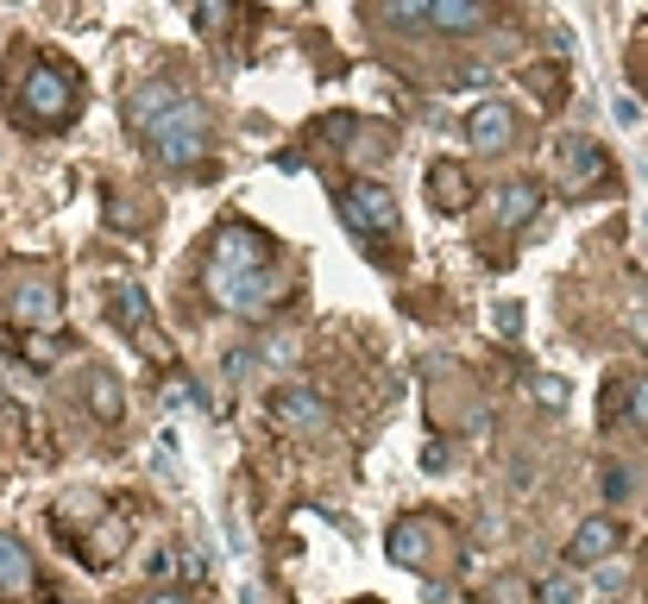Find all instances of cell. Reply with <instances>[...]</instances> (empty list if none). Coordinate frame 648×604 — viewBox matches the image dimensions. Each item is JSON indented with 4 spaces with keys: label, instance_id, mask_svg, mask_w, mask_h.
Wrapping results in <instances>:
<instances>
[{
    "label": "cell",
    "instance_id": "6da1fadb",
    "mask_svg": "<svg viewBox=\"0 0 648 604\" xmlns=\"http://www.w3.org/2000/svg\"><path fill=\"white\" fill-rule=\"evenodd\" d=\"M202 290L215 296L227 315H246V321H265V315L284 303V265H277V246L258 227L234 221L215 234V253L202 265Z\"/></svg>",
    "mask_w": 648,
    "mask_h": 604
},
{
    "label": "cell",
    "instance_id": "7a4b0ae2",
    "mask_svg": "<svg viewBox=\"0 0 648 604\" xmlns=\"http://www.w3.org/2000/svg\"><path fill=\"white\" fill-rule=\"evenodd\" d=\"M126 133L157 157V164H171V171H189L202 164L208 152V108H202L183 82H138L133 95H126Z\"/></svg>",
    "mask_w": 648,
    "mask_h": 604
},
{
    "label": "cell",
    "instance_id": "3957f363",
    "mask_svg": "<svg viewBox=\"0 0 648 604\" xmlns=\"http://www.w3.org/2000/svg\"><path fill=\"white\" fill-rule=\"evenodd\" d=\"M82 108V82L63 70V63L39 58L32 70L20 76V120L25 126H39V133H51V126H70Z\"/></svg>",
    "mask_w": 648,
    "mask_h": 604
},
{
    "label": "cell",
    "instance_id": "277c9868",
    "mask_svg": "<svg viewBox=\"0 0 648 604\" xmlns=\"http://www.w3.org/2000/svg\"><path fill=\"white\" fill-rule=\"evenodd\" d=\"M391 32H479L485 0H384Z\"/></svg>",
    "mask_w": 648,
    "mask_h": 604
},
{
    "label": "cell",
    "instance_id": "5b68a950",
    "mask_svg": "<svg viewBox=\"0 0 648 604\" xmlns=\"http://www.w3.org/2000/svg\"><path fill=\"white\" fill-rule=\"evenodd\" d=\"M340 221L353 227L359 239H384V234H397V202H391V190L384 183H347L340 190Z\"/></svg>",
    "mask_w": 648,
    "mask_h": 604
},
{
    "label": "cell",
    "instance_id": "8992f818",
    "mask_svg": "<svg viewBox=\"0 0 648 604\" xmlns=\"http://www.w3.org/2000/svg\"><path fill=\"white\" fill-rule=\"evenodd\" d=\"M7 315H13V328H32V334L58 328V315H63V303H58V284H51V277H44V272L20 277V284H13V303H7Z\"/></svg>",
    "mask_w": 648,
    "mask_h": 604
},
{
    "label": "cell",
    "instance_id": "52a82bcc",
    "mask_svg": "<svg viewBox=\"0 0 648 604\" xmlns=\"http://www.w3.org/2000/svg\"><path fill=\"white\" fill-rule=\"evenodd\" d=\"M271 416H277V429H290V434H321L328 429V403H321L315 390H302V385H277L271 390Z\"/></svg>",
    "mask_w": 648,
    "mask_h": 604
},
{
    "label": "cell",
    "instance_id": "ba28073f",
    "mask_svg": "<svg viewBox=\"0 0 648 604\" xmlns=\"http://www.w3.org/2000/svg\"><path fill=\"white\" fill-rule=\"evenodd\" d=\"M466 139H472V152H511V139H516L511 101H479L466 114Z\"/></svg>",
    "mask_w": 648,
    "mask_h": 604
},
{
    "label": "cell",
    "instance_id": "9c48e42d",
    "mask_svg": "<svg viewBox=\"0 0 648 604\" xmlns=\"http://www.w3.org/2000/svg\"><path fill=\"white\" fill-rule=\"evenodd\" d=\"M617 542H624V529L610 523V516H592L586 529H573V542H567V566H598L617 554Z\"/></svg>",
    "mask_w": 648,
    "mask_h": 604
},
{
    "label": "cell",
    "instance_id": "30bf717a",
    "mask_svg": "<svg viewBox=\"0 0 648 604\" xmlns=\"http://www.w3.org/2000/svg\"><path fill=\"white\" fill-rule=\"evenodd\" d=\"M32 585H39L32 547L20 535H0V598H32Z\"/></svg>",
    "mask_w": 648,
    "mask_h": 604
},
{
    "label": "cell",
    "instance_id": "8fae6325",
    "mask_svg": "<svg viewBox=\"0 0 648 604\" xmlns=\"http://www.w3.org/2000/svg\"><path fill=\"white\" fill-rule=\"evenodd\" d=\"M434 542H441V535H434L422 516H403V523L391 529V561L410 566V573H422V566H434Z\"/></svg>",
    "mask_w": 648,
    "mask_h": 604
},
{
    "label": "cell",
    "instance_id": "7c38bea8",
    "mask_svg": "<svg viewBox=\"0 0 648 604\" xmlns=\"http://www.w3.org/2000/svg\"><path fill=\"white\" fill-rule=\"evenodd\" d=\"M560 164H567V190H586V183H605L610 176L605 145H592V139H567L560 145Z\"/></svg>",
    "mask_w": 648,
    "mask_h": 604
},
{
    "label": "cell",
    "instance_id": "4fadbf2b",
    "mask_svg": "<svg viewBox=\"0 0 648 604\" xmlns=\"http://www.w3.org/2000/svg\"><path fill=\"white\" fill-rule=\"evenodd\" d=\"M107 303H114V321H120V328L152 340V303H145V290H138V284H114V290H107Z\"/></svg>",
    "mask_w": 648,
    "mask_h": 604
},
{
    "label": "cell",
    "instance_id": "5bb4252c",
    "mask_svg": "<svg viewBox=\"0 0 648 604\" xmlns=\"http://www.w3.org/2000/svg\"><path fill=\"white\" fill-rule=\"evenodd\" d=\"M497 227H523V221H535L542 215V190H535V183H511V190L497 195Z\"/></svg>",
    "mask_w": 648,
    "mask_h": 604
},
{
    "label": "cell",
    "instance_id": "9a60e30c",
    "mask_svg": "<svg viewBox=\"0 0 648 604\" xmlns=\"http://www.w3.org/2000/svg\"><path fill=\"white\" fill-rule=\"evenodd\" d=\"M429 195H441V208H466L472 202V183L460 164H434L429 171Z\"/></svg>",
    "mask_w": 648,
    "mask_h": 604
},
{
    "label": "cell",
    "instance_id": "2e32d148",
    "mask_svg": "<svg viewBox=\"0 0 648 604\" xmlns=\"http://www.w3.org/2000/svg\"><path fill=\"white\" fill-rule=\"evenodd\" d=\"M120 403H126V390H120L114 371H89V410H95L101 422H114Z\"/></svg>",
    "mask_w": 648,
    "mask_h": 604
},
{
    "label": "cell",
    "instance_id": "e0dca14e",
    "mask_svg": "<svg viewBox=\"0 0 648 604\" xmlns=\"http://www.w3.org/2000/svg\"><path fill=\"white\" fill-rule=\"evenodd\" d=\"M629 429L636 434H648V371L629 385Z\"/></svg>",
    "mask_w": 648,
    "mask_h": 604
},
{
    "label": "cell",
    "instance_id": "ac0fdd59",
    "mask_svg": "<svg viewBox=\"0 0 648 604\" xmlns=\"http://www.w3.org/2000/svg\"><path fill=\"white\" fill-rule=\"evenodd\" d=\"M220 13H227L220 0H196V25H202V32H215V25H220Z\"/></svg>",
    "mask_w": 648,
    "mask_h": 604
},
{
    "label": "cell",
    "instance_id": "d6986e66",
    "mask_svg": "<svg viewBox=\"0 0 648 604\" xmlns=\"http://www.w3.org/2000/svg\"><path fill=\"white\" fill-rule=\"evenodd\" d=\"M497 328L516 334V328H523V309H516V303H497Z\"/></svg>",
    "mask_w": 648,
    "mask_h": 604
},
{
    "label": "cell",
    "instance_id": "ffe728a7",
    "mask_svg": "<svg viewBox=\"0 0 648 604\" xmlns=\"http://www.w3.org/2000/svg\"><path fill=\"white\" fill-rule=\"evenodd\" d=\"M152 604H183V598H152Z\"/></svg>",
    "mask_w": 648,
    "mask_h": 604
},
{
    "label": "cell",
    "instance_id": "44dd1931",
    "mask_svg": "<svg viewBox=\"0 0 648 604\" xmlns=\"http://www.w3.org/2000/svg\"><path fill=\"white\" fill-rule=\"evenodd\" d=\"M359 604H372V598H359Z\"/></svg>",
    "mask_w": 648,
    "mask_h": 604
}]
</instances>
